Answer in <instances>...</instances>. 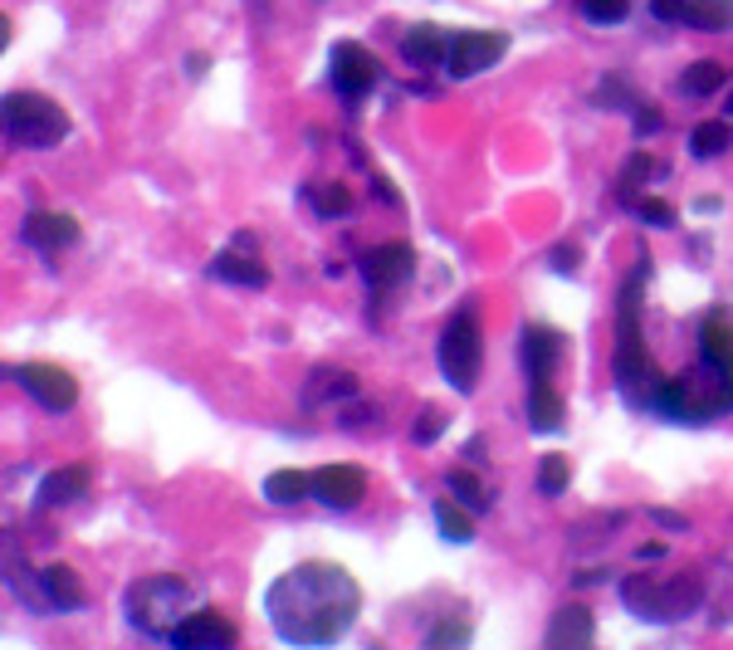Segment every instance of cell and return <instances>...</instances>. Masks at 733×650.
Listing matches in <instances>:
<instances>
[{
	"mask_svg": "<svg viewBox=\"0 0 733 650\" xmlns=\"http://www.w3.org/2000/svg\"><path fill=\"white\" fill-rule=\"evenodd\" d=\"M362 607V592L338 562H299L284 572L264 597V611L284 641L299 646H328L352 627Z\"/></svg>",
	"mask_w": 733,
	"mask_h": 650,
	"instance_id": "obj_1",
	"label": "cell"
},
{
	"mask_svg": "<svg viewBox=\"0 0 733 650\" xmlns=\"http://www.w3.org/2000/svg\"><path fill=\"white\" fill-rule=\"evenodd\" d=\"M641 289H645V264L635 269L621 289V318H616V377H621V391H626L631 407H660V382L655 362L645 358L641 348Z\"/></svg>",
	"mask_w": 733,
	"mask_h": 650,
	"instance_id": "obj_2",
	"label": "cell"
},
{
	"mask_svg": "<svg viewBox=\"0 0 733 650\" xmlns=\"http://www.w3.org/2000/svg\"><path fill=\"white\" fill-rule=\"evenodd\" d=\"M6 138L16 147H54L59 138H69V113L44 93H10L6 98Z\"/></svg>",
	"mask_w": 733,
	"mask_h": 650,
	"instance_id": "obj_3",
	"label": "cell"
},
{
	"mask_svg": "<svg viewBox=\"0 0 733 650\" xmlns=\"http://www.w3.org/2000/svg\"><path fill=\"white\" fill-rule=\"evenodd\" d=\"M480 362H484V333H480V318L474 309H460L440 333V372L445 382L470 397L474 382H480Z\"/></svg>",
	"mask_w": 733,
	"mask_h": 650,
	"instance_id": "obj_4",
	"label": "cell"
},
{
	"mask_svg": "<svg viewBox=\"0 0 733 650\" xmlns=\"http://www.w3.org/2000/svg\"><path fill=\"white\" fill-rule=\"evenodd\" d=\"M719 407H729V387H724V372H690V377H675L660 391V411L680 416V421H704L714 416Z\"/></svg>",
	"mask_w": 733,
	"mask_h": 650,
	"instance_id": "obj_5",
	"label": "cell"
},
{
	"mask_svg": "<svg viewBox=\"0 0 733 650\" xmlns=\"http://www.w3.org/2000/svg\"><path fill=\"white\" fill-rule=\"evenodd\" d=\"M187 582L177 578H147L128 592V611H132V627L142 631H177L181 607H187Z\"/></svg>",
	"mask_w": 733,
	"mask_h": 650,
	"instance_id": "obj_6",
	"label": "cell"
},
{
	"mask_svg": "<svg viewBox=\"0 0 733 650\" xmlns=\"http://www.w3.org/2000/svg\"><path fill=\"white\" fill-rule=\"evenodd\" d=\"M504 49H509V34H499V30H460V34H450L445 64L455 79H474V73H484L494 59H504Z\"/></svg>",
	"mask_w": 733,
	"mask_h": 650,
	"instance_id": "obj_7",
	"label": "cell"
},
{
	"mask_svg": "<svg viewBox=\"0 0 733 650\" xmlns=\"http://www.w3.org/2000/svg\"><path fill=\"white\" fill-rule=\"evenodd\" d=\"M10 377L40 401L44 411H69L79 401V382L54 362H24V367H10Z\"/></svg>",
	"mask_w": 733,
	"mask_h": 650,
	"instance_id": "obj_8",
	"label": "cell"
},
{
	"mask_svg": "<svg viewBox=\"0 0 733 650\" xmlns=\"http://www.w3.org/2000/svg\"><path fill=\"white\" fill-rule=\"evenodd\" d=\"M626 602L641 611L645 621H675L684 607L700 602V582H675V587H655V582H626Z\"/></svg>",
	"mask_w": 733,
	"mask_h": 650,
	"instance_id": "obj_9",
	"label": "cell"
},
{
	"mask_svg": "<svg viewBox=\"0 0 733 650\" xmlns=\"http://www.w3.org/2000/svg\"><path fill=\"white\" fill-rule=\"evenodd\" d=\"M333 83L348 98H362L366 89H376V83H382V64H376L372 49L342 40V44H333Z\"/></svg>",
	"mask_w": 733,
	"mask_h": 650,
	"instance_id": "obj_10",
	"label": "cell"
},
{
	"mask_svg": "<svg viewBox=\"0 0 733 650\" xmlns=\"http://www.w3.org/2000/svg\"><path fill=\"white\" fill-rule=\"evenodd\" d=\"M562 358V333L543 323L523 328V367H529V382H553V367Z\"/></svg>",
	"mask_w": 733,
	"mask_h": 650,
	"instance_id": "obj_11",
	"label": "cell"
},
{
	"mask_svg": "<svg viewBox=\"0 0 733 650\" xmlns=\"http://www.w3.org/2000/svg\"><path fill=\"white\" fill-rule=\"evenodd\" d=\"M415 269V254H411V244L406 240H391V244H376L372 254L362 260V274H366V284H376V289H391V284H401Z\"/></svg>",
	"mask_w": 733,
	"mask_h": 650,
	"instance_id": "obj_12",
	"label": "cell"
},
{
	"mask_svg": "<svg viewBox=\"0 0 733 650\" xmlns=\"http://www.w3.org/2000/svg\"><path fill=\"white\" fill-rule=\"evenodd\" d=\"M362 470H352V464H323V470L313 474V494L323 499L328 509H352L362 499Z\"/></svg>",
	"mask_w": 733,
	"mask_h": 650,
	"instance_id": "obj_13",
	"label": "cell"
},
{
	"mask_svg": "<svg viewBox=\"0 0 733 650\" xmlns=\"http://www.w3.org/2000/svg\"><path fill=\"white\" fill-rule=\"evenodd\" d=\"M171 641L177 646H235L240 631L230 627L220 611H191V617L177 621V631H171Z\"/></svg>",
	"mask_w": 733,
	"mask_h": 650,
	"instance_id": "obj_14",
	"label": "cell"
},
{
	"mask_svg": "<svg viewBox=\"0 0 733 650\" xmlns=\"http://www.w3.org/2000/svg\"><path fill=\"white\" fill-rule=\"evenodd\" d=\"M24 240L34 250H64V244L79 240V220L64 216V211H34L24 220Z\"/></svg>",
	"mask_w": 733,
	"mask_h": 650,
	"instance_id": "obj_15",
	"label": "cell"
},
{
	"mask_svg": "<svg viewBox=\"0 0 733 650\" xmlns=\"http://www.w3.org/2000/svg\"><path fill=\"white\" fill-rule=\"evenodd\" d=\"M40 592H44V602L59 607V611H79L83 602H89V592H83L79 572L64 568V562H54V568L40 572Z\"/></svg>",
	"mask_w": 733,
	"mask_h": 650,
	"instance_id": "obj_16",
	"label": "cell"
},
{
	"mask_svg": "<svg viewBox=\"0 0 733 650\" xmlns=\"http://www.w3.org/2000/svg\"><path fill=\"white\" fill-rule=\"evenodd\" d=\"M406 59L411 64H421V69H431V64H445V54H450V34L440 30V24H415V30L406 34Z\"/></svg>",
	"mask_w": 733,
	"mask_h": 650,
	"instance_id": "obj_17",
	"label": "cell"
},
{
	"mask_svg": "<svg viewBox=\"0 0 733 650\" xmlns=\"http://www.w3.org/2000/svg\"><path fill=\"white\" fill-rule=\"evenodd\" d=\"M592 636H596V627H592V611L586 607H562L558 617H553V627H548V646H592Z\"/></svg>",
	"mask_w": 733,
	"mask_h": 650,
	"instance_id": "obj_18",
	"label": "cell"
},
{
	"mask_svg": "<svg viewBox=\"0 0 733 650\" xmlns=\"http://www.w3.org/2000/svg\"><path fill=\"white\" fill-rule=\"evenodd\" d=\"M680 24H690V30H733V0H684V16Z\"/></svg>",
	"mask_w": 733,
	"mask_h": 650,
	"instance_id": "obj_19",
	"label": "cell"
},
{
	"mask_svg": "<svg viewBox=\"0 0 733 650\" xmlns=\"http://www.w3.org/2000/svg\"><path fill=\"white\" fill-rule=\"evenodd\" d=\"M83 489H89V464H64V470H54L40 484V504H69Z\"/></svg>",
	"mask_w": 733,
	"mask_h": 650,
	"instance_id": "obj_20",
	"label": "cell"
},
{
	"mask_svg": "<svg viewBox=\"0 0 733 650\" xmlns=\"http://www.w3.org/2000/svg\"><path fill=\"white\" fill-rule=\"evenodd\" d=\"M700 342H704V362H709V367H724V362L733 358V318L709 313Z\"/></svg>",
	"mask_w": 733,
	"mask_h": 650,
	"instance_id": "obj_21",
	"label": "cell"
},
{
	"mask_svg": "<svg viewBox=\"0 0 733 650\" xmlns=\"http://www.w3.org/2000/svg\"><path fill=\"white\" fill-rule=\"evenodd\" d=\"M529 421H533V431H558V426H562V397L553 391V382H533V391H529Z\"/></svg>",
	"mask_w": 733,
	"mask_h": 650,
	"instance_id": "obj_22",
	"label": "cell"
},
{
	"mask_svg": "<svg viewBox=\"0 0 733 650\" xmlns=\"http://www.w3.org/2000/svg\"><path fill=\"white\" fill-rule=\"evenodd\" d=\"M211 274H215V279H230V284H254V289H260L264 279H269L264 264L244 260V254H235V250H220L215 264H211Z\"/></svg>",
	"mask_w": 733,
	"mask_h": 650,
	"instance_id": "obj_23",
	"label": "cell"
},
{
	"mask_svg": "<svg viewBox=\"0 0 733 650\" xmlns=\"http://www.w3.org/2000/svg\"><path fill=\"white\" fill-rule=\"evenodd\" d=\"M313 489V474H299V470H274L264 480V499H274V504H299L303 494Z\"/></svg>",
	"mask_w": 733,
	"mask_h": 650,
	"instance_id": "obj_24",
	"label": "cell"
},
{
	"mask_svg": "<svg viewBox=\"0 0 733 650\" xmlns=\"http://www.w3.org/2000/svg\"><path fill=\"white\" fill-rule=\"evenodd\" d=\"M724 64H714V59H700V64H690L684 69V79H680V89L684 93H714V89H724Z\"/></svg>",
	"mask_w": 733,
	"mask_h": 650,
	"instance_id": "obj_25",
	"label": "cell"
},
{
	"mask_svg": "<svg viewBox=\"0 0 733 650\" xmlns=\"http://www.w3.org/2000/svg\"><path fill=\"white\" fill-rule=\"evenodd\" d=\"M435 523H440V533H445L450 543H470V538H474L470 513H464L460 504H450V499H440V504H435Z\"/></svg>",
	"mask_w": 733,
	"mask_h": 650,
	"instance_id": "obj_26",
	"label": "cell"
},
{
	"mask_svg": "<svg viewBox=\"0 0 733 650\" xmlns=\"http://www.w3.org/2000/svg\"><path fill=\"white\" fill-rule=\"evenodd\" d=\"M690 147H694V157H719V152H729V147H733L729 122H700V128H694V138H690Z\"/></svg>",
	"mask_w": 733,
	"mask_h": 650,
	"instance_id": "obj_27",
	"label": "cell"
},
{
	"mask_svg": "<svg viewBox=\"0 0 733 650\" xmlns=\"http://www.w3.org/2000/svg\"><path fill=\"white\" fill-rule=\"evenodd\" d=\"M572 480V460L568 456H543V470H538V489L543 494H562Z\"/></svg>",
	"mask_w": 733,
	"mask_h": 650,
	"instance_id": "obj_28",
	"label": "cell"
},
{
	"mask_svg": "<svg viewBox=\"0 0 733 650\" xmlns=\"http://www.w3.org/2000/svg\"><path fill=\"white\" fill-rule=\"evenodd\" d=\"M582 10L592 24H616L631 16V0H582Z\"/></svg>",
	"mask_w": 733,
	"mask_h": 650,
	"instance_id": "obj_29",
	"label": "cell"
},
{
	"mask_svg": "<svg viewBox=\"0 0 733 650\" xmlns=\"http://www.w3.org/2000/svg\"><path fill=\"white\" fill-rule=\"evenodd\" d=\"M309 196H313V206H318L323 216H342V211H352L348 187H313Z\"/></svg>",
	"mask_w": 733,
	"mask_h": 650,
	"instance_id": "obj_30",
	"label": "cell"
},
{
	"mask_svg": "<svg viewBox=\"0 0 733 650\" xmlns=\"http://www.w3.org/2000/svg\"><path fill=\"white\" fill-rule=\"evenodd\" d=\"M450 494H460L470 509H484V504H489L484 489H480V480H474L470 470H455V474H450Z\"/></svg>",
	"mask_w": 733,
	"mask_h": 650,
	"instance_id": "obj_31",
	"label": "cell"
},
{
	"mask_svg": "<svg viewBox=\"0 0 733 650\" xmlns=\"http://www.w3.org/2000/svg\"><path fill=\"white\" fill-rule=\"evenodd\" d=\"M635 216L651 220V226H675V206L655 201V196H645V201H635Z\"/></svg>",
	"mask_w": 733,
	"mask_h": 650,
	"instance_id": "obj_32",
	"label": "cell"
},
{
	"mask_svg": "<svg viewBox=\"0 0 733 650\" xmlns=\"http://www.w3.org/2000/svg\"><path fill=\"white\" fill-rule=\"evenodd\" d=\"M470 641V631L464 627H440V631H431V646H464Z\"/></svg>",
	"mask_w": 733,
	"mask_h": 650,
	"instance_id": "obj_33",
	"label": "cell"
},
{
	"mask_svg": "<svg viewBox=\"0 0 733 650\" xmlns=\"http://www.w3.org/2000/svg\"><path fill=\"white\" fill-rule=\"evenodd\" d=\"M655 20H680L684 16V0H655Z\"/></svg>",
	"mask_w": 733,
	"mask_h": 650,
	"instance_id": "obj_34",
	"label": "cell"
},
{
	"mask_svg": "<svg viewBox=\"0 0 733 650\" xmlns=\"http://www.w3.org/2000/svg\"><path fill=\"white\" fill-rule=\"evenodd\" d=\"M435 431H440V416L425 411V421H421V431H415V440H435Z\"/></svg>",
	"mask_w": 733,
	"mask_h": 650,
	"instance_id": "obj_35",
	"label": "cell"
},
{
	"mask_svg": "<svg viewBox=\"0 0 733 650\" xmlns=\"http://www.w3.org/2000/svg\"><path fill=\"white\" fill-rule=\"evenodd\" d=\"M635 132H660V113H645L641 108V113H635Z\"/></svg>",
	"mask_w": 733,
	"mask_h": 650,
	"instance_id": "obj_36",
	"label": "cell"
},
{
	"mask_svg": "<svg viewBox=\"0 0 733 650\" xmlns=\"http://www.w3.org/2000/svg\"><path fill=\"white\" fill-rule=\"evenodd\" d=\"M572 260H578V250H572V244H562V250H558V269H572Z\"/></svg>",
	"mask_w": 733,
	"mask_h": 650,
	"instance_id": "obj_37",
	"label": "cell"
},
{
	"mask_svg": "<svg viewBox=\"0 0 733 650\" xmlns=\"http://www.w3.org/2000/svg\"><path fill=\"white\" fill-rule=\"evenodd\" d=\"M719 372H724V387H729V407H733V358H729L724 367H719Z\"/></svg>",
	"mask_w": 733,
	"mask_h": 650,
	"instance_id": "obj_38",
	"label": "cell"
},
{
	"mask_svg": "<svg viewBox=\"0 0 733 650\" xmlns=\"http://www.w3.org/2000/svg\"><path fill=\"white\" fill-rule=\"evenodd\" d=\"M729 113H733V93H729Z\"/></svg>",
	"mask_w": 733,
	"mask_h": 650,
	"instance_id": "obj_39",
	"label": "cell"
}]
</instances>
